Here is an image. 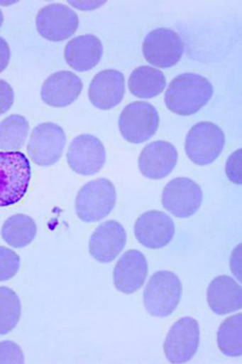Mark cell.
Returning a JSON list of instances; mask_svg holds the SVG:
<instances>
[{
  "mask_svg": "<svg viewBox=\"0 0 242 364\" xmlns=\"http://www.w3.org/2000/svg\"><path fill=\"white\" fill-rule=\"evenodd\" d=\"M28 120L20 114L6 117L0 123V149L18 151L25 146L28 136Z\"/></svg>",
  "mask_w": 242,
  "mask_h": 364,
  "instance_id": "cell-23",
  "label": "cell"
},
{
  "mask_svg": "<svg viewBox=\"0 0 242 364\" xmlns=\"http://www.w3.org/2000/svg\"><path fill=\"white\" fill-rule=\"evenodd\" d=\"M159 123V113L153 105L136 101L123 108L120 114V134L130 144H143L155 135Z\"/></svg>",
  "mask_w": 242,
  "mask_h": 364,
  "instance_id": "cell-6",
  "label": "cell"
},
{
  "mask_svg": "<svg viewBox=\"0 0 242 364\" xmlns=\"http://www.w3.org/2000/svg\"><path fill=\"white\" fill-rule=\"evenodd\" d=\"M200 343V327L197 319L183 317L173 324L164 343L165 356L171 363H187Z\"/></svg>",
  "mask_w": 242,
  "mask_h": 364,
  "instance_id": "cell-9",
  "label": "cell"
},
{
  "mask_svg": "<svg viewBox=\"0 0 242 364\" xmlns=\"http://www.w3.org/2000/svg\"><path fill=\"white\" fill-rule=\"evenodd\" d=\"M182 282L171 271H159L149 279L143 293V304L149 315L168 317L181 301Z\"/></svg>",
  "mask_w": 242,
  "mask_h": 364,
  "instance_id": "cell-3",
  "label": "cell"
},
{
  "mask_svg": "<svg viewBox=\"0 0 242 364\" xmlns=\"http://www.w3.org/2000/svg\"><path fill=\"white\" fill-rule=\"evenodd\" d=\"M175 232L176 228L172 218L163 211H147L135 224L136 238L149 249L164 248L172 240Z\"/></svg>",
  "mask_w": 242,
  "mask_h": 364,
  "instance_id": "cell-13",
  "label": "cell"
},
{
  "mask_svg": "<svg viewBox=\"0 0 242 364\" xmlns=\"http://www.w3.org/2000/svg\"><path fill=\"white\" fill-rule=\"evenodd\" d=\"M21 318L18 295L8 287H0V336H5L16 328Z\"/></svg>",
  "mask_w": 242,
  "mask_h": 364,
  "instance_id": "cell-25",
  "label": "cell"
},
{
  "mask_svg": "<svg viewBox=\"0 0 242 364\" xmlns=\"http://www.w3.org/2000/svg\"><path fill=\"white\" fill-rule=\"evenodd\" d=\"M116 203V190L107 178L87 182L75 197V213L84 223H96L107 218Z\"/></svg>",
  "mask_w": 242,
  "mask_h": 364,
  "instance_id": "cell-4",
  "label": "cell"
},
{
  "mask_svg": "<svg viewBox=\"0 0 242 364\" xmlns=\"http://www.w3.org/2000/svg\"><path fill=\"white\" fill-rule=\"evenodd\" d=\"M226 145L222 129L211 122H202L189 130L185 139V154L197 166H209L217 159Z\"/></svg>",
  "mask_w": 242,
  "mask_h": 364,
  "instance_id": "cell-5",
  "label": "cell"
},
{
  "mask_svg": "<svg viewBox=\"0 0 242 364\" xmlns=\"http://www.w3.org/2000/svg\"><path fill=\"white\" fill-rule=\"evenodd\" d=\"M65 130L55 123H43L33 129L29 137L28 154L39 166H51L61 159L66 147Z\"/></svg>",
  "mask_w": 242,
  "mask_h": 364,
  "instance_id": "cell-7",
  "label": "cell"
},
{
  "mask_svg": "<svg viewBox=\"0 0 242 364\" xmlns=\"http://www.w3.org/2000/svg\"><path fill=\"white\" fill-rule=\"evenodd\" d=\"M35 25L41 37L51 42H63L77 32L79 17L70 6L55 3L41 9Z\"/></svg>",
  "mask_w": 242,
  "mask_h": 364,
  "instance_id": "cell-12",
  "label": "cell"
},
{
  "mask_svg": "<svg viewBox=\"0 0 242 364\" xmlns=\"http://www.w3.org/2000/svg\"><path fill=\"white\" fill-rule=\"evenodd\" d=\"M218 348L228 357L242 355V314L226 318L217 333Z\"/></svg>",
  "mask_w": 242,
  "mask_h": 364,
  "instance_id": "cell-24",
  "label": "cell"
},
{
  "mask_svg": "<svg viewBox=\"0 0 242 364\" xmlns=\"http://www.w3.org/2000/svg\"><path fill=\"white\" fill-rule=\"evenodd\" d=\"M102 55V42L92 34L73 38L65 48L66 63L77 72L94 70L101 61Z\"/></svg>",
  "mask_w": 242,
  "mask_h": 364,
  "instance_id": "cell-19",
  "label": "cell"
},
{
  "mask_svg": "<svg viewBox=\"0 0 242 364\" xmlns=\"http://www.w3.org/2000/svg\"><path fill=\"white\" fill-rule=\"evenodd\" d=\"M10 58H11L10 46L4 38L0 37V73L6 70L9 63H10Z\"/></svg>",
  "mask_w": 242,
  "mask_h": 364,
  "instance_id": "cell-30",
  "label": "cell"
},
{
  "mask_svg": "<svg viewBox=\"0 0 242 364\" xmlns=\"http://www.w3.org/2000/svg\"><path fill=\"white\" fill-rule=\"evenodd\" d=\"M0 363H25V355L13 341L0 343Z\"/></svg>",
  "mask_w": 242,
  "mask_h": 364,
  "instance_id": "cell-27",
  "label": "cell"
},
{
  "mask_svg": "<svg viewBox=\"0 0 242 364\" xmlns=\"http://www.w3.org/2000/svg\"><path fill=\"white\" fill-rule=\"evenodd\" d=\"M20 257L13 250L0 245V282L9 281L20 269Z\"/></svg>",
  "mask_w": 242,
  "mask_h": 364,
  "instance_id": "cell-26",
  "label": "cell"
},
{
  "mask_svg": "<svg viewBox=\"0 0 242 364\" xmlns=\"http://www.w3.org/2000/svg\"><path fill=\"white\" fill-rule=\"evenodd\" d=\"M148 274V261L138 250H128L121 255L113 272L116 290L132 294L141 289Z\"/></svg>",
  "mask_w": 242,
  "mask_h": 364,
  "instance_id": "cell-17",
  "label": "cell"
},
{
  "mask_svg": "<svg viewBox=\"0 0 242 364\" xmlns=\"http://www.w3.org/2000/svg\"><path fill=\"white\" fill-rule=\"evenodd\" d=\"M32 178L28 158L18 151H0V208L17 204L25 197Z\"/></svg>",
  "mask_w": 242,
  "mask_h": 364,
  "instance_id": "cell-2",
  "label": "cell"
},
{
  "mask_svg": "<svg viewBox=\"0 0 242 364\" xmlns=\"http://www.w3.org/2000/svg\"><path fill=\"white\" fill-rule=\"evenodd\" d=\"M37 236V224L31 216L16 214L10 216L1 228V237L10 247L23 248Z\"/></svg>",
  "mask_w": 242,
  "mask_h": 364,
  "instance_id": "cell-22",
  "label": "cell"
},
{
  "mask_svg": "<svg viewBox=\"0 0 242 364\" xmlns=\"http://www.w3.org/2000/svg\"><path fill=\"white\" fill-rule=\"evenodd\" d=\"M125 95V77L116 70L99 72L91 80L89 99L94 107L108 111L116 107Z\"/></svg>",
  "mask_w": 242,
  "mask_h": 364,
  "instance_id": "cell-16",
  "label": "cell"
},
{
  "mask_svg": "<svg viewBox=\"0 0 242 364\" xmlns=\"http://www.w3.org/2000/svg\"><path fill=\"white\" fill-rule=\"evenodd\" d=\"M3 22H4V15H3V11L0 10V27L3 26Z\"/></svg>",
  "mask_w": 242,
  "mask_h": 364,
  "instance_id": "cell-31",
  "label": "cell"
},
{
  "mask_svg": "<svg viewBox=\"0 0 242 364\" xmlns=\"http://www.w3.org/2000/svg\"><path fill=\"white\" fill-rule=\"evenodd\" d=\"M82 90V82L78 75L68 70H60L50 75L43 84L41 100L51 107H67L78 99Z\"/></svg>",
  "mask_w": 242,
  "mask_h": 364,
  "instance_id": "cell-18",
  "label": "cell"
},
{
  "mask_svg": "<svg viewBox=\"0 0 242 364\" xmlns=\"http://www.w3.org/2000/svg\"><path fill=\"white\" fill-rule=\"evenodd\" d=\"M202 187L189 178H176L168 182L163 191L161 202L165 209L176 218H189L202 207Z\"/></svg>",
  "mask_w": 242,
  "mask_h": 364,
  "instance_id": "cell-10",
  "label": "cell"
},
{
  "mask_svg": "<svg viewBox=\"0 0 242 364\" xmlns=\"http://www.w3.org/2000/svg\"><path fill=\"white\" fill-rule=\"evenodd\" d=\"M185 51L181 36L173 29L156 28L143 42L144 58L153 66L170 68L180 63Z\"/></svg>",
  "mask_w": 242,
  "mask_h": 364,
  "instance_id": "cell-8",
  "label": "cell"
},
{
  "mask_svg": "<svg viewBox=\"0 0 242 364\" xmlns=\"http://www.w3.org/2000/svg\"><path fill=\"white\" fill-rule=\"evenodd\" d=\"M178 161L176 147L166 141H154L142 149L138 158L141 173L145 178L160 180L172 173Z\"/></svg>",
  "mask_w": 242,
  "mask_h": 364,
  "instance_id": "cell-15",
  "label": "cell"
},
{
  "mask_svg": "<svg viewBox=\"0 0 242 364\" xmlns=\"http://www.w3.org/2000/svg\"><path fill=\"white\" fill-rule=\"evenodd\" d=\"M214 85L209 79L195 73H185L173 79L165 94L166 107L180 116H192L209 104Z\"/></svg>",
  "mask_w": 242,
  "mask_h": 364,
  "instance_id": "cell-1",
  "label": "cell"
},
{
  "mask_svg": "<svg viewBox=\"0 0 242 364\" xmlns=\"http://www.w3.org/2000/svg\"><path fill=\"white\" fill-rule=\"evenodd\" d=\"M241 154L242 149H238L226 161V176L230 181L238 185L241 183Z\"/></svg>",
  "mask_w": 242,
  "mask_h": 364,
  "instance_id": "cell-28",
  "label": "cell"
},
{
  "mask_svg": "<svg viewBox=\"0 0 242 364\" xmlns=\"http://www.w3.org/2000/svg\"><path fill=\"white\" fill-rule=\"evenodd\" d=\"M128 85L136 97L153 99L165 90L166 77L160 70L154 67H138L130 75Z\"/></svg>",
  "mask_w": 242,
  "mask_h": 364,
  "instance_id": "cell-21",
  "label": "cell"
},
{
  "mask_svg": "<svg viewBox=\"0 0 242 364\" xmlns=\"http://www.w3.org/2000/svg\"><path fill=\"white\" fill-rule=\"evenodd\" d=\"M15 92L8 82L0 79V116L8 112L13 107Z\"/></svg>",
  "mask_w": 242,
  "mask_h": 364,
  "instance_id": "cell-29",
  "label": "cell"
},
{
  "mask_svg": "<svg viewBox=\"0 0 242 364\" xmlns=\"http://www.w3.org/2000/svg\"><path fill=\"white\" fill-rule=\"evenodd\" d=\"M106 161L107 154L102 142L89 134L75 137L67 154V163L70 169L82 176L97 174Z\"/></svg>",
  "mask_w": 242,
  "mask_h": 364,
  "instance_id": "cell-11",
  "label": "cell"
},
{
  "mask_svg": "<svg viewBox=\"0 0 242 364\" xmlns=\"http://www.w3.org/2000/svg\"><path fill=\"white\" fill-rule=\"evenodd\" d=\"M207 302L217 315H228L241 310V286L230 276H218L209 283Z\"/></svg>",
  "mask_w": 242,
  "mask_h": 364,
  "instance_id": "cell-20",
  "label": "cell"
},
{
  "mask_svg": "<svg viewBox=\"0 0 242 364\" xmlns=\"http://www.w3.org/2000/svg\"><path fill=\"white\" fill-rule=\"evenodd\" d=\"M126 245V231L123 225L111 220L99 225L91 235L89 250L94 260L108 264L116 259Z\"/></svg>",
  "mask_w": 242,
  "mask_h": 364,
  "instance_id": "cell-14",
  "label": "cell"
}]
</instances>
